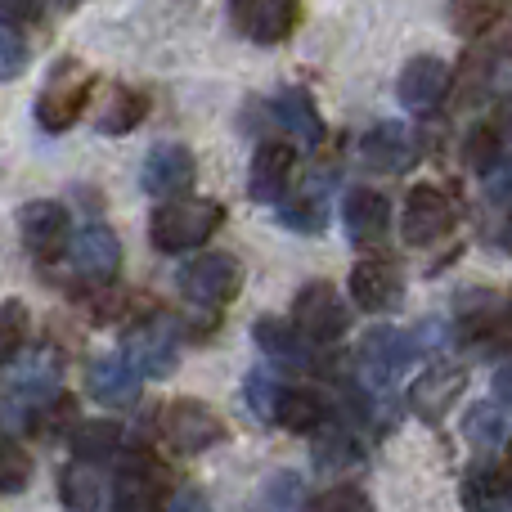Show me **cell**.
<instances>
[{
  "mask_svg": "<svg viewBox=\"0 0 512 512\" xmlns=\"http://www.w3.org/2000/svg\"><path fill=\"white\" fill-rule=\"evenodd\" d=\"M68 445H72V454H77V459L104 463V459H113V454L122 450V427L108 423V418H86V423L72 427Z\"/></svg>",
  "mask_w": 512,
  "mask_h": 512,
  "instance_id": "obj_26",
  "label": "cell"
},
{
  "mask_svg": "<svg viewBox=\"0 0 512 512\" xmlns=\"http://www.w3.org/2000/svg\"><path fill=\"white\" fill-rule=\"evenodd\" d=\"M279 221L288 225V230H301V234H319L324 230V203L319 198H292V203L279 207Z\"/></svg>",
  "mask_w": 512,
  "mask_h": 512,
  "instance_id": "obj_36",
  "label": "cell"
},
{
  "mask_svg": "<svg viewBox=\"0 0 512 512\" xmlns=\"http://www.w3.org/2000/svg\"><path fill=\"white\" fill-rule=\"evenodd\" d=\"M495 396H499V405H512V360L499 364V373H495Z\"/></svg>",
  "mask_w": 512,
  "mask_h": 512,
  "instance_id": "obj_41",
  "label": "cell"
},
{
  "mask_svg": "<svg viewBox=\"0 0 512 512\" xmlns=\"http://www.w3.org/2000/svg\"><path fill=\"white\" fill-rule=\"evenodd\" d=\"M292 167H297V158H292L288 144H283V140H265L261 149L252 153V171H248L252 203H261V207L283 203V189H288V180H292Z\"/></svg>",
  "mask_w": 512,
  "mask_h": 512,
  "instance_id": "obj_16",
  "label": "cell"
},
{
  "mask_svg": "<svg viewBox=\"0 0 512 512\" xmlns=\"http://www.w3.org/2000/svg\"><path fill=\"white\" fill-rule=\"evenodd\" d=\"M499 0H450V9H445V18H450V32L459 36H481L490 32V27L499 23Z\"/></svg>",
  "mask_w": 512,
  "mask_h": 512,
  "instance_id": "obj_29",
  "label": "cell"
},
{
  "mask_svg": "<svg viewBox=\"0 0 512 512\" xmlns=\"http://www.w3.org/2000/svg\"><path fill=\"white\" fill-rule=\"evenodd\" d=\"M18 239H23V248L32 252L36 261H50V256H59L63 248H72V221L59 203L36 198V203H27L23 212H18Z\"/></svg>",
  "mask_w": 512,
  "mask_h": 512,
  "instance_id": "obj_9",
  "label": "cell"
},
{
  "mask_svg": "<svg viewBox=\"0 0 512 512\" xmlns=\"http://www.w3.org/2000/svg\"><path fill=\"white\" fill-rule=\"evenodd\" d=\"M27 346V306L23 301H0V364H9Z\"/></svg>",
  "mask_w": 512,
  "mask_h": 512,
  "instance_id": "obj_31",
  "label": "cell"
},
{
  "mask_svg": "<svg viewBox=\"0 0 512 512\" xmlns=\"http://www.w3.org/2000/svg\"><path fill=\"white\" fill-rule=\"evenodd\" d=\"M59 499L72 512H95L99 499H104V481H99L95 463H86V459L68 463V468L59 472Z\"/></svg>",
  "mask_w": 512,
  "mask_h": 512,
  "instance_id": "obj_27",
  "label": "cell"
},
{
  "mask_svg": "<svg viewBox=\"0 0 512 512\" xmlns=\"http://www.w3.org/2000/svg\"><path fill=\"white\" fill-rule=\"evenodd\" d=\"M351 297L360 310H373V315H387L405 301V274L391 256H364L351 270Z\"/></svg>",
  "mask_w": 512,
  "mask_h": 512,
  "instance_id": "obj_8",
  "label": "cell"
},
{
  "mask_svg": "<svg viewBox=\"0 0 512 512\" xmlns=\"http://www.w3.org/2000/svg\"><path fill=\"white\" fill-rule=\"evenodd\" d=\"M328 400H324V391H315V387H283V400H279V418L274 423H283L288 432H301V436H310V432H319V427H328Z\"/></svg>",
  "mask_w": 512,
  "mask_h": 512,
  "instance_id": "obj_22",
  "label": "cell"
},
{
  "mask_svg": "<svg viewBox=\"0 0 512 512\" xmlns=\"http://www.w3.org/2000/svg\"><path fill=\"white\" fill-rule=\"evenodd\" d=\"M176 346H180L176 328H171L167 319H149V324L126 333L122 355L144 373V378H167V373L176 369Z\"/></svg>",
  "mask_w": 512,
  "mask_h": 512,
  "instance_id": "obj_13",
  "label": "cell"
},
{
  "mask_svg": "<svg viewBox=\"0 0 512 512\" xmlns=\"http://www.w3.org/2000/svg\"><path fill=\"white\" fill-rule=\"evenodd\" d=\"M140 378H144V373L135 369L126 355H104V360L90 364L86 387H90V396H95L99 405H108V409H131L135 400H140Z\"/></svg>",
  "mask_w": 512,
  "mask_h": 512,
  "instance_id": "obj_18",
  "label": "cell"
},
{
  "mask_svg": "<svg viewBox=\"0 0 512 512\" xmlns=\"http://www.w3.org/2000/svg\"><path fill=\"white\" fill-rule=\"evenodd\" d=\"M194 176H198V162L185 144H153L149 158H144V171H140L144 189H149L153 198H180L194 185Z\"/></svg>",
  "mask_w": 512,
  "mask_h": 512,
  "instance_id": "obj_14",
  "label": "cell"
},
{
  "mask_svg": "<svg viewBox=\"0 0 512 512\" xmlns=\"http://www.w3.org/2000/svg\"><path fill=\"white\" fill-rule=\"evenodd\" d=\"M292 319H297V328L310 337V342H337V337L346 333V301L333 283L315 279L297 292Z\"/></svg>",
  "mask_w": 512,
  "mask_h": 512,
  "instance_id": "obj_6",
  "label": "cell"
},
{
  "mask_svg": "<svg viewBox=\"0 0 512 512\" xmlns=\"http://www.w3.org/2000/svg\"><path fill=\"white\" fill-rule=\"evenodd\" d=\"M90 99H95V72L81 59H63L54 63V72L45 77L41 95H36V122L59 135L86 113Z\"/></svg>",
  "mask_w": 512,
  "mask_h": 512,
  "instance_id": "obj_2",
  "label": "cell"
},
{
  "mask_svg": "<svg viewBox=\"0 0 512 512\" xmlns=\"http://www.w3.org/2000/svg\"><path fill=\"white\" fill-rule=\"evenodd\" d=\"M230 18L248 41L279 45L297 32L301 9H297V0H230Z\"/></svg>",
  "mask_w": 512,
  "mask_h": 512,
  "instance_id": "obj_7",
  "label": "cell"
},
{
  "mask_svg": "<svg viewBox=\"0 0 512 512\" xmlns=\"http://www.w3.org/2000/svg\"><path fill=\"white\" fill-rule=\"evenodd\" d=\"M400 230L414 248H432L445 234L454 230V203L445 189L436 185H414L405 198V216H400Z\"/></svg>",
  "mask_w": 512,
  "mask_h": 512,
  "instance_id": "obj_5",
  "label": "cell"
},
{
  "mask_svg": "<svg viewBox=\"0 0 512 512\" xmlns=\"http://www.w3.org/2000/svg\"><path fill=\"white\" fill-rule=\"evenodd\" d=\"M72 265L77 274H86L90 283H108L122 270V243L108 225H86V230L72 239Z\"/></svg>",
  "mask_w": 512,
  "mask_h": 512,
  "instance_id": "obj_19",
  "label": "cell"
},
{
  "mask_svg": "<svg viewBox=\"0 0 512 512\" xmlns=\"http://www.w3.org/2000/svg\"><path fill=\"white\" fill-rule=\"evenodd\" d=\"M261 512H306V481L297 472H274L261 486Z\"/></svg>",
  "mask_w": 512,
  "mask_h": 512,
  "instance_id": "obj_30",
  "label": "cell"
},
{
  "mask_svg": "<svg viewBox=\"0 0 512 512\" xmlns=\"http://www.w3.org/2000/svg\"><path fill=\"white\" fill-rule=\"evenodd\" d=\"M274 117H279L283 131H292L297 140H306V144L324 140V117H319L315 99H310L306 90H297V86L279 90V95H274Z\"/></svg>",
  "mask_w": 512,
  "mask_h": 512,
  "instance_id": "obj_23",
  "label": "cell"
},
{
  "mask_svg": "<svg viewBox=\"0 0 512 512\" xmlns=\"http://www.w3.org/2000/svg\"><path fill=\"white\" fill-rule=\"evenodd\" d=\"M41 14V0H0V23H32Z\"/></svg>",
  "mask_w": 512,
  "mask_h": 512,
  "instance_id": "obj_40",
  "label": "cell"
},
{
  "mask_svg": "<svg viewBox=\"0 0 512 512\" xmlns=\"http://www.w3.org/2000/svg\"><path fill=\"white\" fill-rule=\"evenodd\" d=\"M310 512H373V504L360 486H333L310 504Z\"/></svg>",
  "mask_w": 512,
  "mask_h": 512,
  "instance_id": "obj_37",
  "label": "cell"
},
{
  "mask_svg": "<svg viewBox=\"0 0 512 512\" xmlns=\"http://www.w3.org/2000/svg\"><path fill=\"white\" fill-rule=\"evenodd\" d=\"M158 427H162V441L176 454H203L225 441V423L203 400H171L158 414Z\"/></svg>",
  "mask_w": 512,
  "mask_h": 512,
  "instance_id": "obj_3",
  "label": "cell"
},
{
  "mask_svg": "<svg viewBox=\"0 0 512 512\" xmlns=\"http://www.w3.org/2000/svg\"><path fill=\"white\" fill-rule=\"evenodd\" d=\"M162 512H212V504H207V495L203 490H194V486H180L176 495L162 504Z\"/></svg>",
  "mask_w": 512,
  "mask_h": 512,
  "instance_id": "obj_39",
  "label": "cell"
},
{
  "mask_svg": "<svg viewBox=\"0 0 512 512\" xmlns=\"http://www.w3.org/2000/svg\"><path fill=\"white\" fill-rule=\"evenodd\" d=\"M495 68H499V50H495V45H477V50L463 54L459 72H454V95H459V104H481V99L490 95Z\"/></svg>",
  "mask_w": 512,
  "mask_h": 512,
  "instance_id": "obj_24",
  "label": "cell"
},
{
  "mask_svg": "<svg viewBox=\"0 0 512 512\" xmlns=\"http://www.w3.org/2000/svg\"><path fill=\"white\" fill-rule=\"evenodd\" d=\"M252 337H256V346H261V351L279 355V360H306V355H310V337L297 328V319L265 315V319H256V324H252Z\"/></svg>",
  "mask_w": 512,
  "mask_h": 512,
  "instance_id": "obj_25",
  "label": "cell"
},
{
  "mask_svg": "<svg viewBox=\"0 0 512 512\" xmlns=\"http://www.w3.org/2000/svg\"><path fill=\"white\" fill-rule=\"evenodd\" d=\"M176 283L185 292V301H194V306H225L243 288V265L225 252H203L198 261H189L180 270Z\"/></svg>",
  "mask_w": 512,
  "mask_h": 512,
  "instance_id": "obj_4",
  "label": "cell"
},
{
  "mask_svg": "<svg viewBox=\"0 0 512 512\" xmlns=\"http://www.w3.org/2000/svg\"><path fill=\"white\" fill-rule=\"evenodd\" d=\"M387 225H391V203L378 194V189H351V194H346V203H342L346 243L373 248V243L387 239Z\"/></svg>",
  "mask_w": 512,
  "mask_h": 512,
  "instance_id": "obj_15",
  "label": "cell"
},
{
  "mask_svg": "<svg viewBox=\"0 0 512 512\" xmlns=\"http://www.w3.org/2000/svg\"><path fill=\"white\" fill-rule=\"evenodd\" d=\"M499 162V131L495 126H472L463 140V167L472 171H495Z\"/></svg>",
  "mask_w": 512,
  "mask_h": 512,
  "instance_id": "obj_35",
  "label": "cell"
},
{
  "mask_svg": "<svg viewBox=\"0 0 512 512\" xmlns=\"http://www.w3.org/2000/svg\"><path fill=\"white\" fill-rule=\"evenodd\" d=\"M144 113H149V95L113 81V86H104L95 99V131L99 135H126L144 122Z\"/></svg>",
  "mask_w": 512,
  "mask_h": 512,
  "instance_id": "obj_20",
  "label": "cell"
},
{
  "mask_svg": "<svg viewBox=\"0 0 512 512\" xmlns=\"http://www.w3.org/2000/svg\"><path fill=\"white\" fill-rule=\"evenodd\" d=\"M508 512H512V508H508Z\"/></svg>",
  "mask_w": 512,
  "mask_h": 512,
  "instance_id": "obj_43",
  "label": "cell"
},
{
  "mask_svg": "<svg viewBox=\"0 0 512 512\" xmlns=\"http://www.w3.org/2000/svg\"><path fill=\"white\" fill-rule=\"evenodd\" d=\"M463 436H468L477 450H495V445H504L508 441V414H504V405H490V400L472 405L468 418H463Z\"/></svg>",
  "mask_w": 512,
  "mask_h": 512,
  "instance_id": "obj_28",
  "label": "cell"
},
{
  "mask_svg": "<svg viewBox=\"0 0 512 512\" xmlns=\"http://www.w3.org/2000/svg\"><path fill=\"white\" fill-rule=\"evenodd\" d=\"M508 248H512V225H508Z\"/></svg>",
  "mask_w": 512,
  "mask_h": 512,
  "instance_id": "obj_42",
  "label": "cell"
},
{
  "mask_svg": "<svg viewBox=\"0 0 512 512\" xmlns=\"http://www.w3.org/2000/svg\"><path fill=\"white\" fill-rule=\"evenodd\" d=\"M225 221V207L212 198H162L149 216V239L158 252H189L203 248Z\"/></svg>",
  "mask_w": 512,
  "mask_h": 512,
  "instance_id": "obj_1",
  "label": "cell"
},
{
  "mask_svg": "<svg viewBox=\"0 0 512 512\" xmlns=\"http://www.w3.org/2000/svg\"><path fill=\"white\" fill-rule=\"evenodd\" d=\"M319 468H351V463H360V445H355V436H346L342 427H319Z\"/></svg>",
  "mask_w": 512,
  "mask_h": 512,
  "instance_id": "obj_33",
  "label": "cell"
},
{
  "mask_svg": "<svg viewBox=\"0 0 512 512\" xmlns=\"http://www.w3.org/2000/svg\"><path fill=\"white\" fill-rule=\"evenodd\" d=\"M463 387H468V373L459 369V364H432V369L418 373V382L409 387V405H414V414L423 418V423H445L454 409V400L463 396Z\"/></svg>",
  "mask_w": 512,
  "mask_h": 512,
  "instance_id": "obj_12",
  "label": "cell"
},
{
  "mask_svg": "<svg viewBox=\"0 0 512 512\" xmlns=\"http://www.w3.org/2000/svg\"><path fill=\"white\" fill-rule=\"evenodd\" d=\"M27 477H32V459L0 432V495H18L27 486Z\"/></svg>",
  "mask_w": 512,
  "mask_h": 512,
  "instance_id": "obj_34",
  "label": "cell"
},
{
  "mask_svg": "<svg viewBox=\"0 0 512 512\" xmlns=\"http://www.w3.org/2000/svg\"><path fill=\"white\" fill-rule=\"evenodd\" d=\"M463 508L468 512H508L512 508V477L499 463H472L463 472Z\"/></svg>",
  "mask_w": 512,
  "mask_h": 512,
  "instance_id": "obj_21",
  "label": "cell"
},
{
  "mask_svg": "<svg viewBox=\"0 0 512 512\" xmlns=\"http://www.w3.org/2000/svg\"><path fill=\"white\" fill-rule=\"evenodd\" d=\"M450 81H454L450 63L436 59V54H418V59H409L405 68H400L396 95L409 113H432V108H441V99L450 95Z\"/></svg>",
  "mask_w": 512,
  "mask_h": 512,
  "instance_id": "obj_11",
  "label": "cell"
},
{
  "mask_svg": "<svg viewBox=\"0 0 512 512\" xmlns=\"http://www.w3.org/2000/svg\"><path fill=\"white\" fill-rule=\"evenodd\" d=\"M414 337H405L400 328H369V333L360 337V373L369 378V387H391V382L400 378V373L409 369V360H414Z\"/></svg>",
  "mask_w": 512,
  "mask_h": 512,
  "instance_id": "obj_10",
  "label": "cell"
},
{
  "mask_svg": "<svg viewBox=\"0 0 512 512\" xmlns=\"http://www.w3.org/2000/svg\"><path fill=\"white\" fill-rule=\"evenodd\" d=\"M243 396H248L252 414L261 418V423H274V418H279V400H283V382L256 369V373H248V387H243Z\"/></svg>",
  "mask_w": 512,
  "mask_h": 512,
  "instance_id": "obj_32",
  "label": "cell"
},
{
  "mask_svg": "<svg viewBox=\"0 0 512 512\" xmlns=\"http://www.w3.org/2000/svg\"><path fill=\"white\" fill-rule=\"evenodd\" d=\"M360 153H364V162H369L373 171L400 176V171L414 167V158H418V140H414V131H409L405 122H378L369 135H364Z\"/></svg>",
  "mask_w": 512,
  "mask_h": 512,
  "instance_id": "obj_17",
  "label": "cell"
},
{
  "mask_svg": "<svg viewBox=\"0 0 512 512\" xmlns=\"http://www.w3.org/2000/svg\"><path fill=\"white\" fill-rule=\"evenodd\" d=\"M23 68H27V45H23V36H18L9 23H0V81L23 77Z\"/></svg>",
  "mask_w": 512,
  "mask_h": 512,
  "instance_id": "obj_38",
  "label": "cell"
}]
</instances>
